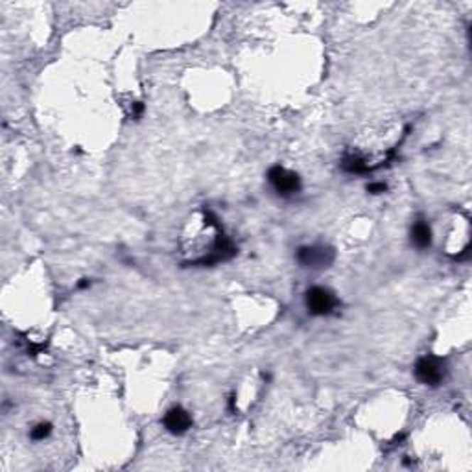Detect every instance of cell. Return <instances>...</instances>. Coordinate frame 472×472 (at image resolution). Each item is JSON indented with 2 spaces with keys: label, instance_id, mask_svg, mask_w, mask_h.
<instances>
[{
  "label": "cell",
  "instance_id": "3957f363",
  "mask_svg": "<svg viewBox=\"0 0 472 472\" xmlns=\"http://www.w3.org/2000/svg\"><path fill=\"white\" fill-rule=\"evenodd\" d=\"M268 179L275 192L281 195H291L295 192H299L301 188V179L297 173L290 172V170L282 168V166H273L268 172Z\"/></svg>",
  "mask_w": 472,
  "mask_h": 472
},
{
  "label": "cell",
  "instance_id": "277c9868",
  "mask_svg": "<svg viewBox=\"0 0 472 472\" xmlns=\"http://www.w3.org/2000/svg\"><path fill=\"white\" fill-rule=\"evenodd\" d=\"M297 260L304 268H327L334 260V251L328 247H299Z\"/></svg>",
  "mask_w": 472,
  "mask_h": 472
},
{
  "label": "cell",
  "instance_id": "ba28073f",
  "mask_svg": "<svg viewBox=\"0 0 472 472\" xmlns=\"http://www.w3.org/2000/svg\"><path fill=\"white\" fill-rule=\"evenodd\" d=\"M386 191L387 186L384 183H371V185H368V192H371V194H382V192Z\"/></svg>",
  "mask_w": 472,
  "mask_h": 472
},
{
  "label": "cell",
  "instance_id": "7a4b0ae2",
  "mask_svg": "<svg viewBox=\"0 0 472 472\" xmlns=\"http://www.w3.org/2000/svg\"><path fill=\"white\" fill-rule=\"evenodd\" d=\"M336 306V297L331 290L313 286L306 291V309L312 316H327Z\"/></svg>",
  "mask_w": 472,
  "mask_h": 472
},
{
  "label": "cell",
  "instance_id": "8992f818",
  "mask_svg": "<svg viewBox=\"0 0 472 472\" xmlns=\"http://www.w3.org/2000/svg\"><path fill=\"white\" fill-rule=\"evenodd\" d=\"M412 240L413 244L421 247V250H424V247H428V245L431 244V231L424 220H417V222H415V225H413L412 229Z\"/></svg>",
  "mask_w": 472,
  "mask_h": 472
},
{
  "label": "cell",
  "instance_id": "6da1fadb",
  "mask_svg": "<svg viewBox=\"0 0 472 472\" xmlns=\"http://www.w3.org/2000/svg\"><path fill=\"white\" fill-rule=\"evenodd\" d=\"M415 377L424 386H439L445 378V363L436 356H424L415 365Z\"/></svg>",
  "mask_w": 472,
  "mask_h": 472
},
{
  "label": "cell",
  "instance_id": "5b68a950",
  "mask_svg": "<svg viewBox=\"0 0 472 472\" xmlns=\"http://www.w3.org/2000/svg\"><path fill=\"white\" fill-rule=\"evenodd\" d=\"M164 427H166V430H168L170 434H173V436H181V434L188 431V428L192 427L191 413L186 412V409L179 408V406L168 409V413L164 415Z\"/></svg>",
  "mask_w": 472,
  "mask_h": 472
},
{
  "label": "cell",
  "instance_id": "52a82bcc",
  "mask_svg": "<svg viewBox=\"0 0 472 472\" xmlns=\"http://www.w3.org/2000/svg\"><path fill=\"white\" fill-rule=\"evenodd\" d=\"M50 431H52L50 422H39V424H36V427L32 428L30 437H32L33 441H43L45 437L50 436Z\"/></svg>",
  "mask_w": 472,
  "mask_h": 472
}]
</instances>
